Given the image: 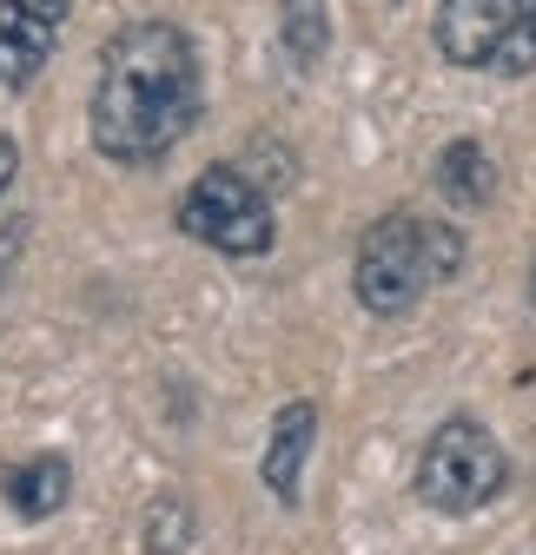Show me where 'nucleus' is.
<instances>
[{
  "label": "nucleus",
  "instance_id": "nucleus-5",
  "mask_svg": "<svg viewBox=\"0 0 536 555\" xmlns=\"http://www.w3.org/2000/svg\"><path fill=\"white\" fill-rule=\"evenodd\" d=\"M437 47L471 74H529L536 66V0H437Z\"/></svg>",
  "mask_w": 536,
  "mask_h": 555
},
{
  "label": "nucleus",
  "instance_id": "nucleus-11",
  "mask_svg": "<svg viewBox=\"0 0 536 555\" xmlns=\"http://www.w3.org/2000/svg\"><path fill=\"white\" fill-rule=\"evenodd\" d=\"M324 40H331L324 0H285V8H279V47H285V60L298 66V74H305V66H318Z\"/></svg>",
  "mask_w": 536,
  "mask_h": 555
},
{
  "label": "nucleus",
  "instance_id": "nucleus-9",
  "mask_svg": "<svg viewBox=\"0 0 536 555\" xmlns=\"http://www.w3.org/2000/svg\"><path fill=\"white\" fill-rule=\"evenodd\" d=\"M431 179H437V192L450 205H463V212L490 205V192H497V166H490V153L477 146V139H450V146L437 153V166H431Z\"/></svg>",
  "mask_w": 536,
  "mask_h": 555
},
{
  "label": "nucleus",
  "instance_id": "nucleus-7",
  "mask_svg": "<svg viewBox=\"0 0 536 555\" xmlns=\"http://www.w3.org/2000/svg\"><path fill=\"white\" fill-rule=\"evenodd\" d=\"M0 503H8L21 522L60 516L66 503H74V463H66L60 450H34V456L8 463L0 469Z\"/></svg>",
  "mask_w": 536,
  "mask_h": 555
},
{
  "label": "nucleus",
  "instance_id": "nucleus-1",
  "mask_svg": "<svg viewBox=\"0 0 536 555\" xmlns=\"http://www.w3.org/2000/svg\"><path fill=\"white\" fill-rule=\"evenodd\" d=\"M206 106V74H199V47L173 21H132L100 47L93 74V146L113 166H159L179 139L199 126Z\"/></svg>",
  "mask_w": 536,
  "mask_h": 555
},
{
  "label": "nucleus",
  "instance_id": "nucleus-14",
  "mask_svg": "<svg viewBox=\"0 0 536 555\" xmlns=\"http://www.w3.org/2000/svg\"><path fill=\"white\" fill-rule=\"evenodd\" d=\"M529 305H536V264H529Z\"/></svg>",
  "mask_w": 536,
  "mask_h": 555
},
{
  "label": "nucleus",
  "instance_id": "nucleus-12",
  "mask_svg": "<svg viewBox=\"0 0 536 555\" xmlns=\"http://www.w3.org/2000/svg\"><path fill=\"white\" fill-rule=\"evenodd\" d=\"M21 179V146H14V139L8 132H0V198H8V185Z\"/></svg>",
  "mask_w": 536,
  "mask_h": 555
},
{
  "label": "nucleus",
  "instance_id": "nucleus-3",
  "mask_svg": "<svg viewBox=\"0 0 536 555\" xmlns=\"http://www.w3.org/2000/svg\"><path fill=\"white\" fill-rule=\"evenodd\" d=\"M510 456L477 416H444L418 456V503L437 516H477L503 496Z\"/></svg>",
  "mask_w": 536,
  "mask_h": 555
},
{
  "label": "nucleus",
  "instance_id": "nucleus-10",
  "mask_svg": "<svg viewBox=\"0 0 536 555\" xmlns=\"http://www.w3.org/2000/svg\"><path fill=\"white\" fill-rule=\"evenodd\" d=\"M140 542L146 555H192L199 542V509L186 496H153L146 516H140Z\"/></svg>",
  "mask_w": 536,
  "mask_h": 555
},
{
  "label": "nucleus",
  "instance_id": "nucleus-6",
  "mask_svg": "<svg viewBox=\"0 0 536 555\" xmlns=\"http://www.w3.org/2000/svg\"><path fill=\"white\" fill-rule=\"evenodd\" d=\"M66 8L74 0H0V87H27L53 60Z\"/></svg>",
  "mask_w": 536,
  "mask_h": 555
},
{
  "label": "nucleus",
  "instance_id": "nucleus-2",
  "mask_svg": "<svg viewBox=\"0 0 536 555\" xmlns=\"http://www.w3.org/2000/svg\"><path fill=\"white\" fill-rule=\"evenodd\" d=\"M463 264V238L424 212H384L352 258V292L371 318H405L424 305V292H437L444 278H457Z\"/></svg>",
  "mask_w": 536,
  "mask_h": 555
},
{
  "label": "nucleus",
  "instance_id": "nucleus-8",
  "mask_svg": "<svg viewBox=\"0 0 536 555\" xmlns=\"http://www.w3.org/2000/svg\"><path fill=\"white\" fill-rule=\"evenodd\" d=\"M311 443H318V410L298 397V403H285V410L272 416V437H265V463H258L265 490H272L279 503H298V490H305V463H311Z\"/></svg>",
  "mask_w": 536,
  "mask_h": 555
},
{
  "label": "nucleus",
  "instance_id": "nucleus-13",
  "mask_svg": "<svg viewBox=\"0 0 536 555\" xmlns=\"http://www.w3.org/2000/svg\"><path fill=\"white\" fill-rule=\"evenodd\" d=\"M21 238H27V225H21V219H14V225H8V232H0V264H8V258H21Z\"/></svg>",
  "mask_w": 536,
  "mask_h": 555
},
{
  "label": "nucleus",
  "instance_id": "nucleus-4",
  "mask_svg": "<svg viewBox=\"0 0 536 555\" xmlns=\"http://www.w3.org/2000/svg\"><path fill=\"white\" fill-rule=\"evenodd\" d=\"M179 232L226 258H265L279 238V219H272L265 185L245 166H206L179 198Z\"/></svg>",
  "mask_w": 536,
  "mask_h": 555
}]
</instances>
